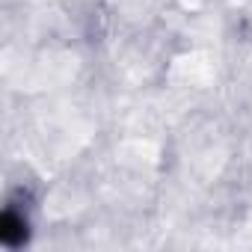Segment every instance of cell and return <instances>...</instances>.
I'll return each mask as SVG.
<instances>
[{
	"label": "cell",
	"mask_w": 252,
	"mask_h": 252,
	"mask_svg": "<svg viewBox=\"0 0 252 252\" xmlns=\"http://www.w3.org/2000/svg\"><path fill=\"white\" fill-rule=\"evenodd\" d=\"M30 237V220L24 214V208H18V202H9L0 220V240L6 249H18L21 243H27Z\"/></svg>",
	"instance_id": "1"
}]
</instances>
